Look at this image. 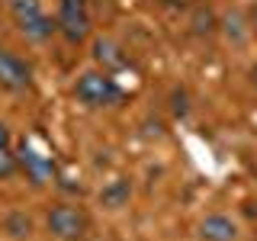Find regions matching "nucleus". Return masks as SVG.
<instances>
[{"label":"nucleus","instance_id":"nucleus-1","mask_svg":"<svg viewBox=\"0 0 257 241\" xmlns=\"http://www.w3.org/2000/svg\"><path fill=\"white\" fill-rule=\"evenodd\" d=\"M74 93L87 106H112V103L122 100V90L116 87V80L106 71H84L74 84Z\"/></svg>","mask_w":257,"mask_h":241},{"label":"nucleus","instance_id":"nucleus-2","mask_svg":"<svg viewBox=\"0 0 257 241\" xmlns=\"http://www.w3.org/2000/svg\"><path fill=\"white\" fill-rule=\"evenodd\" d=\"M58 32L68 39L71 45H80L90 36V13H87V0H61L58 7Z\"/></svg>","mask_w":257,"mask_h":241},{"label":"nucleus","instance_id":"nucleus-3","mask_svg":"<svg viewBox=\"0 0 257 241\" xmlns=\"http://www.w3.org/2000/svg\"><path fill=\"white\" fill-rule=\"evenodd\" d=\"M48 231H52L55 238H61V241H77V238H84L87 235V215L80 212L77 206H68V203H61V206H52V212H48Z\"/></svg>","mask_w":257,"mask_h":241},{"label":"nucleus","instance_id":"nucleus-4","mask_svg":"<svg viewBox=\"0 0 257 241\" xmlns=\"http://www.w3.org/2000/svg\"><path fill=\"white\" fill-rule=\"evenodd\" d=\"M29 84H32V68L20 55L0 48V87L10 90V93H20V90H26Z\"/></svg>","mask_w":257,"mask_h":241},{"label":"nucleus","instance_id":"nucleus-5","mask_svg":"<svg viewBox=\"0 0 257 241\" xmlns=\"http://www.w3.org/2000/svg\"><path fill=\"white\" fill-rule=\"evenodd\" d=\"M16 164L23 167V174H26V180L29 183H36V187H42V183H48L55 177V164L48 158H42L39 151H32L23 145L20 148V155H16Z\"/></svg>","mask_w":257,"mask_h":241},{"label":"nucleus","instance_id":"nucleus-6","mask_svg":"<svg viewBox=\"0 0 257 241\" xmlns=\"http://www.w3.org/2000/svg\"><path fill=\"white\" fill-rule=\"evenodd\" d=\"M199 238L203 241H235L238 238V225L228 215H206L199 222Z\"/></svg>","mask_w":257,"mask_h":241},{"label":"nucleus","instance_id":"nucleus-7","mask_svg":"<svg viewBox=\"0 0 257 241\" xmlns=\"http://www.w3.org/2000/svg\"><path fill=\"white\" fill-rule=\"evenodd\" d=\"M93 61L109 74V71L125 68V52H122V45L112 42V39H96L93 42Z\"/></svg>","mask_w":257,"mask_h":241},{"label":"nucleus","instance_id":"nucleus-8","mask_svg":"<svg viewBox=\"0 0 257 241\" xmlns=\"http://www.w3.org/2000/svg\"><path fill=\"white\" fill-rule=\"evenodd\" d=\"M7 7H10V16L20 29L42 16V0H7Z\"/></svg>","mask_w":257,"mask_h":241},{"label":"nucleus","instance_id":"nucleus-9","mask_svg":"<svg viewBox=\"0 0 257 241\" xmlns=\"http://www.w3.org/2000/svg\"><path fill=\"white\" fill-rule=\"evenodd\" d=\"M20 32H23L26 39H32V42H45V39H52L55 32H58V23H55L52 16H45V13H42L39 20H32L29 26H23Z\"/></svg>","mask_w":257,"mask_h":241},{"label":"nucleus","instance_id":"nucleus-10","mask_svg":"<svg viewBox=\"0 0 257 241\" xmlns=\"http://www.w3.org/2000/svg\"><path fill=\"white\" fill-rule=\"evenodd\" d=\"M128 193H132L128 180H112L109 187H103V193H100V203L106 206V209H119V206H125Z\"/></svg>","mask_w":257,"mask_h":241},{"label":"nucleus","instance_id":"nucleus-11","mask_svg":"<svg viewBox=\"0 0 257 241\" xmlns=\"http://www.w3.org/2000/svg\"><path fill=\"white\" fill-rule=\"evenodd\" d=\"M193 32H196V36L215 32V16H212L209 7H196V13H193Z\"/></svg>","mask_w":257,"mask_h":241},{"label":"nucleus","instance_id":"nucleus-12","mask_svg":"<svg viewBox=\"0 0 257 241\" xmlns=\"http://www.w3.org/2000/svg\"><path fill=\"white\" fill-rule=\"evenodd\" d=\"M20 171V164H16V155L10 148H0V180H10V177Z\"/></svg>","mask_w":257,"mask_h":241},{"label":"nucleus","instance_id":"nucleus-13","mask_svg":"<svg viewBox=\"0 0 257 241\" xmlns=\"http://www.w3.org/2000/svg\"><path fill=\"white\" fill-rule=\"evenodd\" d=\"M7 225H10V235H16V238H23V235H29V231H32V222L26 219V215H10Z\"/></svg>","mask_w":257,"mask_h":241},{"label":"nucleus","instance_id":"nucleus-14","mask_svg":"<svg viewBox=\"0 0 257 241\" xmlns=\"http://www.w3.org/2000/svg\"><path fill=\"white\" fill-rule=\"evenodd\" d=\"M225 32H228L235 42L241 39V16L238 13H228V16H225Z\"/></svg>","mask_w":257,"mask_h":241},{"label":"nucleus","instance_id":"nucleus-15","mask_svg":"<svg viewBox=\"0 0 257 241\" xmlns=\"http://www.w3.org/2000/svg\"><path fill=\"white\" fill-rule=\"evenodd\" d=\"M183 100H187L183 93H174V112H177V116H183V112H187V103H183Z\"/></svg>","mask_w":257,"mask_h":241},{"label":"nucleus","instance_id":"nucleus-16","mask_svg":"<svg viewBox=\"0 0 257 241\" xmlns=\"http://www.w3.org/2000/svg\"><path fill=\"white\" fill-rule=\"evenodd\" d=\"M0 148H10V129L0 123Z\"/></svg>","mask_w":257,"mask_h":241},{"label":"nucleus","instance_id":"nucleus-17","mask_svg":"<svg viewBox=\"0 0 257 241\" xmlns=\"http://www.w3.org/2000/svg\"><path fill=\"white\" fill-rule=\"evenodd\" d=\"M251 32H254V36H257V7H254V10H251Z\"/></svg>","mask_w":257,"mask_h":241},{"label":"nucleus","instance_id":"nucleus-18","mask_svg":"<svg viewBox=\"0 0 257 241\" xmlns=\"http://www.w3.org/2000/svg\"><path fill=\"white\" fill-rule=\"evenodd\" d=\"M167 4H177V7H187L190 0H167Z\"/></svg>","mask_w":257,"mask_h":241},{"label":"nucleus","instance_id":"nucleus-19","mask_svg":"<svg viewBox=\"0 0 257 241\" xmlns=\"http://www.w3.org/2000/svg\"><path fill=\"white\" fill-rule=\"evenodd\" d=\"M251 80H254V87H257V64L251 68Z\"/></svg>","mask_w":257,"mask_h":241}]
</instances>
